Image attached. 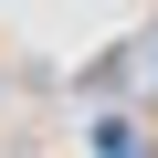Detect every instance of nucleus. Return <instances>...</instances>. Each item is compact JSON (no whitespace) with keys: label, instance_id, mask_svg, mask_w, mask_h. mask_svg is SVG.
Masks as SVG:
<instances>
[{"label":"nucleus","instance_id":"1","mask_svg":"<svg viewBox=\"0 0 158 158\" xmlns=\"http://www.w3.org/2000/svg\"><path fill=\"white\" fill-rule=\"evenodd\" d=\"M95 158H148V137H137L127 116H106V127H95Z\"/></svg>","mask_w":158,"mask_h":158}]
</instances>
